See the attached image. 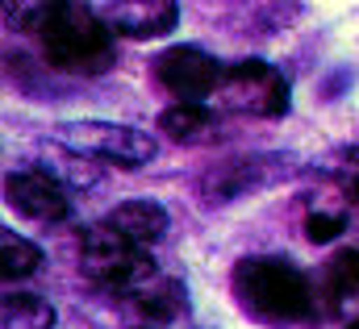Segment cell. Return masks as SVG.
I'll list each match as a JSON object with an SVG mask.
<instances>
[{
  "label": "cell",
  "instance_id": "obj_1",
  "mask_svg": "<svg viewBox=\"0 0 359 329\" xmlns=\"http://www.w3.org/2000/svg\"><path fill=\"white\" fill-rule=\"evenodd\" d=\"M13 13L29 21V29L42 42V59L55 71H67V76H100L117 59V38L100 21L96 4H76V0L21 4V8L8 4V17Z\"/></svg>",
  "mask_w": 359,
  "mask_h": 329
},
{
  "label": "cell",
  "instance_id": "obj_2",
  "mask_svg": "<svg viewBox=\"0 0 359 329\" xmlns=\"http://www.w3.org/2000/svg\"><path fill=\"white\" fill-rule=\"evenodd\" d=\"M230 292L243 317L268 329H288L322 317L318 279H309L292 258H280V254L238 258L230 271Z\"/></svg>",
  "mask_w": 359,
  "mask_h": 329
},
{
  "label": "cell",
  "instance_id": "obj_3",
  "mask_svg": "<svg viewBox=\"0 0 359 329\" xmlns=\"http://www.w3.org/2000/svg\"><path fill=\"white\" fill-rule=\"evenodd\" d=\"M80 275L88 279L92 288L109 292V296H126L138 284H147L151 275H159L151 250L134 246L130 238H121L113 225L96 221L80 234Z\"/></svg>",
  "mask_w": 359,
  "mask_h": 329
},
{
  "label": "cell",
  "instance_id": "obj_4",
  "mask_svg": "<svg viewBox=\"0 0 359 329\" xmlns=\"http://www.w3.org/2000/svg\"><path fill=\"white\" fill-rule=\"evenodd\" d=\"M55 142L80 159H96L121 171H142L159 150L147 130L121 121H63L55 125Z\"/></svg>",
  "mask_w": 359,
  "mask_h": 329
},
{
  "label": "cell",
  "instance_id": "obj_5",
  "mask_svg": "<svg viewBox=\"0 0 359 329\" xmlns=\"http://www.w3.org/2000/svg\"><path fill=\"white\" fill-rule=\"evenodd\" d=\"M213 100L238 117L280 121L292 108V88L280 67H271L264 59H238V63H226V76H222V88Z\"/></svg>",
  "mask_w": 359,
  "mask_h": 329
},
{
  "label": "cell",
  "instance_id": "obj_6",
  "mask_svg": "<svg viewBox=\"0 0 359 329\" xmlns=\"http://www.w3.org/2000/svg\"><path fill=\"white\" fill-rule=\"evenodd\" d=\"M151 76L168 96H176V104H205V100L217 96L226 63H217L201 46H168L151 63Z\"/></svg>",
  "mask_w": 359,
  "mask_h": 329
},
{
  "label": "cell",
  "instance_id": "obj_7",
  "mask_svg": "<svg viewBox=\"0 0 359 329\" xmlns=\"http://www.w3.org/2000/svg\"><path fill=\"white\" fill-rule=\"evenodd\" d=\"M292 159L284 155H251V159H226V163L209 167L201 175V200L209 209H222V204H234L243 196H255L271 183H280L288 171H292Z\"/></svg>",
  "mask_w": 359,
  "mask_h": 329
},
{
  "label": "cell",
  "instance_id": "obj_8",
  "mask_svg": "<svg viewBox=\"0 0 359 329\" xmlns=\"http://www.w3.org/2000/svg\"><path fill=\"white\" fill-rule=\"evenodd\" d=\"M4 204L25 221L59 225L72 217V188L55 179L46 167H21V171H8L4 179Z\"/></svg>",
  "mask_w": 359,
  "mask_h": 329
},
{
  "label": "cell",
  "instance_id": "obj_9",
  "mask_svg": "<svg viewBox=\"0 0 359 329\" xmlns=\"http://www.w3.org/2000/svg\"><path fill=\"white\" fill-rule=\"evenodd\" d=\"M117 304L130 313L134 329H176L180 321H188V309H192L184 279L163 275V271L151 275L147 284H138L134 292H126Z\"/></svg>",
  "mask_w": 359,
  "mask_h": 329
},
{
  "label": "cell",
  "instance_id": "obj_10",
  "mask_svg": "<svg viewBox=\"0 0 359 329\" xmlns=\"http://www.w3.org/2000/svg\"><path fill=\"white\" fill-rule=\"evenodd\" d=\"M96 13L113 29V38H134V42L168 38L180 21V4L172 0H117V4H96Z\"/></svg>",
  "mask_w": 359,
  "mask_h": 329
},
{
  "label": "cell",
  "instance_id": "obj_11",
  "mask_svg": "<svg viewBox=\"0 0 359 329\" xmlns=\"http://www.w3.org/2000/svg\"><path fill=\"white\" fill-rule=\"evenodd\" d=\"M104 225H113V230H117L121 238H130L134 246L151 250L155 242L168 238L172 217H168V209H163L159 200H121L117 209L104 213Z\"/></svg>",
  "mask_w": 359,
  "mask_h": 329
},
{
  "label": "cell",
  "instance_id": "obj_12",
  "mask_svg": "<svg viewBox=\"0 0 359 329\" xmlns=\"http://www.w3.org/2000/svg\"><path fill=\"white\" fill-rule=\"evenodd\" d=\"M159 130L180 146H209L222 138V117L209 104H172L159 113Z\"/></svg>",
  "mask_w": 359,
  "mask_h": 329
},
{
  "label": "cell",
  "instance_id": "obj_13",
  "mask_svg": "<svg viewBox=\"0 0 359 329\" xmlns=\"http://www.w3.org/2000/svg\"><path fill=\"white\" fill-rule=\"evenodd\" d=\"M347 300H359V246L339 250L318 275V304H322V313H339Z\"/></svg>",
  "mask_w": 359,
  "mask_h": 329
},
{
  "label": "cell",
  "instance_id": "obj_14",
  "mask_svg": "<svg viewBox=\"0 0 359 329\" xmlns=\"http://www.w3.org/2000/svg\"><path fill=\"white\" fill-rule=\"evenodd\" d=\"M347 221H351V200L343 196V188H339V192H318V196H309V204H305V238H309L313 246L334 242V238L347 230Z\"/></svg>",
  "mask_w": 359,
  "mask_h": 329
},
{
  "label": "cell",
  "instance_id": "obj_15",
  "mask_svg": "<svg viewBox=\"0 0 359 329\" xmlns=\"http://www.w3.org/2000/svg\"><path fill=\"white\" fill-rule=\"evenodd\" d=\"M0 321L4 329H55V304L38 292H4Z\"/></svg>",
  "mask_w": 359,
  "mask_h": 329
},
{
  "label": "cell",
  "instance_id": "obj_16",
  "mask_svg": "<svg viewBox=\"0 0 359 329\" xmlns=\"http://www.w3.org/2000/svg\"><path fill=\"white\" fill-rule=\"evenodd\" d=\"M38 267H42V250L34 246L29 238H21L17 230H4L0 234V275L8 284L13 279H29Z\"/></svg>",
  "mask_w": 359,
  "mask_h": 329
},
{
  "label": "cell",
  "instance_id": "obj_17",
  "mask_svg": "<svg viewBox=\"0 0 359 329\" xmlns=\"http://www.w3.org/2000/svg\"><path fill=\"white\" fill-rule=\"evenodd\" d=\"M343 196H347L351 204H359V163L343 171Z\"/></svg>",
  "mask_w": 359,
  "mask_h": 329
},
{
  "label": "cell",
  "instance_id": "obj_18",
  "mask_svg": "<svg viewBox=\"0 0 359 329\" xmlns=\"http://www.w3.org/2000/svg\"><path fill=\"white\" fill-rule=\"evenodd\" d=\"M347 329H359V317H355V321H351V326H347Z\"/></svg>",
  "mask_w": 359,
  "mask_h": 329
}]
</instances>
